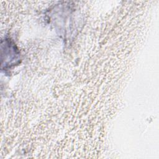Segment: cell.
<instances>
[{"label":"cell","instance_id":"obj_1","mask_svg":"<svg viewBox=\"0 0 159 159\" xmlns=\"http://www.w3.org/2000/svg\"><path fill=\"white\" fill-rule=\"evenodd\" d=\"M2 48V67L4 66L6 68L10 65H14L15 63L13 60H17L19 55L17 50L14 44H12L9 40L6 39L4 43H1Z\"/></svg>","mask_w":159,"mask_h":159}]
</instances>
